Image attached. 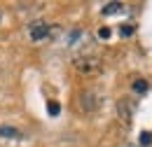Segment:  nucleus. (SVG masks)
Instances as JSON below:
<instances>
[{"mask_svg": "<svg viewBox=\"0 0 152 147\" xmlns=\"http://www.w3.org/2000/svg\"><path fill=\"white\" fill-rule=\"evenodd\" d=\"M98 37L108 40V37H110V28H101V31H98Z\"/></svg>", "mask_w": 152, "mask_h": 147, "instance_id": "6e6552de", "label": "nucleus"}, {"mask_svg": "<svg viewBox=\"0 0 152 147\" xmlns=\"http://www.w3.org/2000/svg\"><path fill=\"white\" fill-rule=\"evenodd\" d=\"M21 133L12 126H0V138H19Z\"/></svg>", "mask_w": 152, "mask_h": 147, "instance_id": "7ed1b4c3", "label": "nucleus"}, {"mask_svg": "<svg viewBox=\"0 0 152 147\" xmlns=\"http://www.w3.org/2000/svg\"><path fill=\"white\" fill-rule=\"evenodd\" d=\"M133 91L136 93H145L148 91V82H145V79H136V82H133Z\"/></svg>", "mask_w": 152, "mask_h": 147, "instance_id": "20e7f679", "label": "nucleus"}, {"mask_svg": "<svg viewBox=\"0 0 152 147\" xmlns=\"http://www.w3.org/2000/svg\"><path fill=\"white\" fill-rule=\"evenodd\" d=\"M131 33H133V26H131V23L122 26V35H124V37H126V35H131Z\"/></svg>", "mask_w": 152, "mask_h": 147, "instance_id": "0eeeda50", "label": "nucleus"}, {"mask_svg": "<svg viewBox=\"0 0 152 147\" xmlns=\"http://www.w3.org/2000/svg\"><path fill=\"white\" fill-rule=\"evenodd\" d=\"M28 35H31L33 42H40V40H45V37L49 35V26L45 21H35L33 26H28Z\"/></svg>", "mask_w": 152, "mask_h": 147, "instance_id": "f257e3e1", "label": "nucleus"}, {"mask_svg": "<svg viewBox=\"0 0 152 147\" xmlns=\"http://www.w3.org/2000/svg\"><path fill=\"white\" fill-rule=\"evenodd\" d=\"M140 145H143V147L152 145V133H150V131H143V133H140Z\"/></svg>", "mask_w": 152, "mask_h": 147, "instance_id": "39448f33", "label": "nucleus"}, {"mask_svg": "<svg viewBox=\"0 0 152 147\" xmlns=\"http://www.w3.org/2000/svg\"><path fill=\"white\" fill-rule=\"evenodd\" d=\"M47 110H49V114H52V117H56L58 112H61V108H58V103H49V108H47Z\"/></svg>", "mask_w": 152, "mask_h": 147, "instance_id": "423d86ee", "label": "nucleus"}, {"mask_svg": "<svg viewBox=\"0 0 152 147\" xmlns=\"http://www.w3.org/2000/svg\"><path fill=\"white\" fill-rule=\"evenodd\" d=\"M119 12H124V5H122V2H108V5L103 7V17H110V14H119Z\"/></svg>", "mask_w": 152, "mask_h": 147, "instance_id": "f03ea898", "label": "nucleus"}]
</instances>
